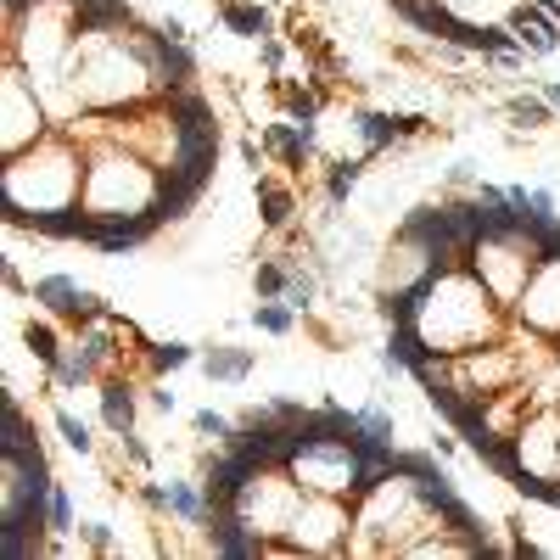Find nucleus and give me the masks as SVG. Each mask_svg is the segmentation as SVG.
<instances>
[{
  "mask_svg": "<svg viewBox=\"0 0 560 560\" xmlns=\"http://www.w3.org/2000/svg\"><path fill=\"white\" fill-rule=\"evenodd\" d=\"M510 118L527 124V129H538V124H549V101L544 96H516L510 101Z\"/></svg>",
  "mask_w": 560,
  "mask_h": 560,
  "instance_id": "22",
  "label": "nucleus"
},
{
  "mask_svg": "<svg viewBox=\"0 0 560 560\" xmlns=\"http://www.w3.org/2000/svg\"><path fill=\"white\" fill-rule=\"evenodd\" d=\"M112 23H129V12L118 0H79V6H73V28H79V34H101V28H112Z\"/></svg>",
  "mask_w": 560,
  "mask_h": 560,
  "instance_id": "13",
  "label": "nucleus"
},
{
  "mask_svg": "<svg viewBox=\"0 0 560 560\" xmlns=\"http://www.w3.org/2000/svg\"><path fill=\"white\" fill-rule=\"evenodd\" d=\"M308 297H314V280H308V275L286 280V303H292V308H308Z\"/></svg>",
  "mask_w": 560,
  "mask_h": 560,
  "instance_id": "32",
  "label": "nucleus"
},
{
  "mask_svg": "<svg viewBox=\"0 0 560 560\" xmlns=\"http://www.w3.org/2000/svg\"><path fill=\"white\" fill-rule=\"evenodd\" d=\"M404 325L420 336L426 353H471L476 342H488V325H493L482 275L471 280V275H460V269L432 275L404 303Z\"/></svg>",
  "mask_w": 560,
  "mask_h": 560,
  "instance_id": "1",
  "label": "nucleus"
},
{
  "mask_svg": "<svg viewBox=\"0 0 560 560\" xmlns=\"http://www.w3.org/2000/svg\"><path fill=\"white\" fill-rule=\"evenodd\" d=\"M202 364H208L213 381H241V376L252 370V353H247V348H213Z\"/></svg>",
  "mask_w": 560,
  "mask_h": 560,
  "instance_id": "17",
  "label": "nucleus"
},
{
  "mask_svg": "<svg viewBox=\"0 0 560 560\" xmlns=\"http://www.w3.org/2000/svg\"><path fill=\"white\" fill-rule=\"evenodd\" d=\"M286 112H292L297 124H314V112H320V90H286Z\"/></svg>",
  "mask_w": 560,
  "mask_h": 560,
  "instance_id": "26",
  "label": "nucleus"
},
{
  "mask_svg": "<svg viewBox=\"0 0 560 560\" xmlns=\"http://www.w3.org/2000/svg\"><path fill=\"white\" fill-rule=\"evenodd\" d=\"M353 432L376 437V443H392V415H381V409H359V415H353Z\"/></svg>",
  "mask_w": 560,
  "mask_h": 560,
  "instance_id": "23",
  "label": "nucleus"
},
{
  "mask_svg": "<svg viewBox=\"0 0 560 560\" xmlns=\"http://www.w3.org/2000/svg\"><path fill=\"white\" fill-rule=\"evenodd\" d=\"M168 510H180L185 521H202V499H196L185 482H174V488H168Z\"/></svg>",
  "mask_w": 560,
  "mask_h": 560,
  "instance_id": "29",
  "label": "nucleus"
},
{
  "mask_svg": "<svg viewBox=\"0 0 560 560\" xmlns=\"http://www.w3.org/2000/svg\"><path fill=\"white\" fill-rule=\"evenodd\" d=\"M196 432L224 437V443H230V420H224V415H213V409H202V415H196Z\"/></svg>",
  "mask_w": 560,
  "mask_h": 560,
  "instance_id": "33",
  "label": "nucleus"
},
{
  "mask_svg": "<svg viewBox=\"0 0 560 560\" xmlns=\"http://www.w3.org/2000/svg\"><path fill=\"white\" fill-rule=\"evenodd\" d=\"M292 314H297L292 303H258V308H252L258 331H269V336H286V331H292Z\"/></svg>",
  "mask_w": 560,
  "mask_h": 560,
  "instance_id": "21",
  "label": "nucleus"
},
{
  "mask_svg": "<svg viewBox=\"0 0 560 560\" xmlns=\"http://www.w3.org/2000/svg\"><path fill=\"white\" fill-rule=\"evenodd\" d=\"M510 370H516L510 353H471V359H465V376H471V387H482V392H493Z\"/></svg>",
  "mask_w": 560,
  "mask_h": 560,
  "instance_id": "15",
  "label": "nucleus"
},
{
  "mask_svg": "<svg viewBox=\"0 0 560 560\" xmlns=\"http://www.w3.org/2000/svg\"><path fill=\"white\" fill-rule=\"evenodd\" d=\"M286 269L280 264H258V275H252V286H258V297H286Z\"/></svg>",
  "mask_w": 560,
  "mask_h": 560,
  "instance_id": "27",
  "label": "nucleus"
},
{
  "mask_svg": "<svg viewBox=\"0 0 560 560\" xmlns=\"http://www.w3.org/2000/svg\"><path fill=\"white\" fill-rule=\"evenodd\" d=\"M185 359H191L185 342H163V348H152V370H180Z\"/></svg>",
  "mask_w": 560,
  "mask_h": 560,
  "instance_id": "30",
  "label": "nucleus"
},
{
  "mask_svg": "<svg viewBox=\"0 0 560 560\" xmlns=\"http://www.w3.org/2000/svg\"><path fill=\"white\" fill-rule=\"evenodd\" d=\"M157 34H168V40H185V23H180V17H163V28H157Z\"/></svg>",
  "mask_w": 560,
  "mask_h": 560,
  "instance_id": "35",
  "label": "nucleus"
},
{
  "mask_svg": "<svg viewBox=\"0 0 560 560\" xmlns=\"http://www.w3.org/2000/svg\"><path fill=\"white\" fill-rule=\"evenodd\" d=\"M79 191V168L68 152H17L6 168V208L17 224H34L40 230L51 213H62Z\"/></svg>",
  "mask_w": 560,
  "mask_h": 560,
  "instance_id": "2",
  "label": "nucleus"
},
{
  "mask_svg": "<svg viewBox=\"0 0 560 560\" xmlns=\"http://www.w3.org/2000/svg\"><path fill=\"white\" fill-rule=\"evenodd\" d=\"M34 135H40V107L28 96L23 73H6V152L17 157Z\"/></svg>",
  "mask_w": 560,
  "mask_h": 560,
  "instance_id": "10",
  "label": "nucleus"
},
{
  "mask_svg": "<svg viewBox=\"0 0 560 560\" xmlns=\"http://www.w3.org/2000/svg\"><path fill=\"white\" fill-rule=\"evenodd\" d=\"M432 275H437V252L426 247L420 236H409V230H404L398 252H392L387 269H381V292H387V297H415Z\"/></svg>",
  "mask_w": 560,
  "mask_h": 560,
  "instance_id": "7",
  "label": "nucleus"
},
{
  "mask_svg": "<svg viewBox=\"0 0 560 560\" xmlns=\"http://www.w3.org/2000/svg\"><path fill=\"white\" fill-rule=\"evenodd\" d=\"M258 208H264V224H286L292 219V191L275 180H258Z\"/></svg>",
  "mask_w": 560,
  "mask_h": 560,
  "instance_id": "18",
  "label": "nucleus"
},
{
  "mask_svg": "<svg viewBox=\"0 0 560 560\" xmlns=\"http://www.w3.org/2000/svg\"><path fill=\"white\" fill-rule=\"evenodd\" d=\"M353 185H359V163H336V168H331V185H325V196H331V202H342Z\"/></svg>",
  "mask_w": 560,
  "mask_h": 560,
  "instance_id": "28",
  "label": "nucleus"
},
{
  "mask_svg": "<svg viewBox=\"0 0 560 560\" xmlns=\"http://www.w3.org/2000/svg\"><path fill=\"white\" fill-rule=\"evenodd\" d=\"M224 23L236 28V34H264L269 17L258 12V6H224Z\"/></svg>",
  "mask_w": 560,
  "mask_h": 560,
  "instance_id": "24",
  "label": "nucleus"
},
{
  "mask_svg": "<svg viewBox=\"0 0 560 560\" xmlns=\"http://www.w3.org/2000/svg\"><path fill=\"white\" fill-rule=\"evenodd\" d=\"M84 532H90V544H96V549H112V532L101 527V521H90V527H84Z\"/></svg>",
  "mask_w": 560,
  "mask_h": 560,
  "instance_id": "34",
  "label": "nucleus"
},
{
  "mask_svg": "<svg viewBox=\"0 0 560 560\" xmlns=\"http://www.w3.org/2000/svg\"><path fill=\"white\" fill-rule=\"evenodd\" d=\"M56 432H62V443H68L73 454H90V432H84V420H73L68 409H56Z\"/></svg>",
  "mask_w": 560,
  "mask_h": 560,
  "instance_id": "25",
  "label": "nucleus"
},
{
  "mask_svg": "<svg viewBox=\"0 0 560 560\" xmlns=\"http://www.w3.org/2000/svg\"><path fill=\"white\" fill-rule=\"evenodd\" d=\"M521 320L532 331H560V252L521 286Z\"/></svg>",
  "mask_w": 560,
  "mask_h": 560,
  "instance_id": "9",
  "label": "nucleus"
},
{
  "mask_svg": "<svg viewBox=\"0 0 560 560\" xmlns=\"http://www.w3.org/2000/svg\"><path fill=\"white\" fill-rule=\"evenodd\" d=\"M510 454H516V465H521V482L549 476L560 460V420L544 415V420H532V426H521V432L510 437Z\"/></svg>",
  "mask_w": 560,
  "mask_h": 560,
  "instance_id": "8",
  "label": "nucleus"
},
{
  "mask_svg": "<svg viewBox=\"0 0 560 560\" xmlns=\"http://www.w3.org/2000/svg\"><path fill=\"white\" fill-rule=\"evenodd\" d=\"M359 135H364V146L376 152V146H392L404 129H398V118H387V112H364V118H359Z\"/></svg>",
  "mask_w": 560,
  "mask_h": 560,
  "instance_id": "19",
  "label": "nucleus"
},
{
  "mask_svg": "<svg viewBox=\"0 0 560 560\" xmlns=\"http://www.w3.org/2000/svg\"><path fill=\"white\" fill-rule=\"evenodd\" d=\"M152 174L129 157H101L84 180V219L90 224H118V219H152ZM168 219V213H163Z\"/></svg>",
  "mask_w": 560,
  "mask_h": 560,
  "instance_id": "4",
  "label": "nucleus"
},
{
  "mask_svg": "<svg viewBox=\"0 0 560 560\" xmlns=\"http://www.w3.org/2000/svg\"><path fill=\"white\" fill-rule=\"evenodd\" d=\"M51 532H73V504L56 482H51Z\"/></svg>",
  "mask_w": 560,
  "mask_h": 560,
  "instance_id": "31",
  "label": "nucleus"
},
{
  "mask_svg": "<svg viewBox=\"0 0 560 560\" xmlns=\"http://www.w3.org/2000/svg\"><path fill=\"white\" fill-rule=\"evenodd\" d=\"M73 73H79V101L84 107H118V101L146 96V84L157 79L152 56L135 51L129 56L124 45H90V51H73Z\"/></svg>",
  "mask_w": 560,
  "mask_h": 560,
  "instance_id": "3",
  "label": "nucleus"
},
{
  "mask_svg": "<svg viewBox=\"0 0 560 560\" xmlns=\"http://www.w3.org/2000/svg\"><path fill=\"white\" fill-rule=\"evenodd\" d=\"M101 420H107V432H118V437L135 432V398H129V387L101 392Z\"/></svg>",
  "mask_w": 560,
  "mask_h": 560,
  "instance_id": "16",
  "label": "nucleus"
},
{
  "mask_svg": "<svg viewBox=\"0 0 560 560\" xmlns=\"http://www.w3.org/2000/svg\"><path fill=\"white\" fill-rule=\"evenodd\" d=\"M230 510H236L241 532H252V538H275V532H286L292 516H297V488L286 482V476H269L264 465H258V471L230 493Z\"/></svg>",
  "mask_w": 560,
  "mask_h": 560,
  "instance_id": "5",
  "label": "nucleus"
},
{
  "mask_svg": "<svg viewBox=\"0 0 560 560\" xmlns=\"http://www.w3.org/2000/svg\"><path fill=\"white\" fill-rule=\"evenodd\" d=\"M342 544H348V516H342L336 493H320V499L297 504L292 527H286V549H303V555H336Z\"/></svg>",
  "mask_w": 560,
  "mask_h": 560,
  "instance_id": "6",
  "label": "nucleus"
},
{
  "mask_svg": "<svg viewBox=\"0 0 560 560\" xmlns=\"http://www.w3.org/2000/svg\"><path fill=\"white\" fill-rule=\"evenodd\" d=\"M34 303L56 308V314H68V320H96V314H101V297H96V292H79L68 275L34 280Z\"/></svg>",
  "mask_w": 560,
  "mask_h": 560,
  "instance_id": "11",
  "label": "nucleus"
},
{
  "mask_svg": "<svg viewBox=\"0 0 560 560\" xmlns=\"http://www.w3.org/2000/svg\"><path fill=\"white\" fill-rule=\"evenodd\" d=\"M308 146H314V124H275L269 129V152H280L286 163H303L308 157Z\"/></svg>",
  "mask_w": 560,
  "mask_h": 560,
  "instance_id": "14",
  "label": "nucleus"
},
{
  "mask_svg": "<svg viewBox=\"0 0 560 560\" xmlns=\"http://www.w3.org/2000/svg\"><path fill=\"white\" fill-rule=\"evenodd\" d=\"M23 342L34 348V359H40V364H56V359H62V348H56V331H51L45 320H28Z\"/></svg>",
  "mask_w": 560,
  "mask_h": 560,
  "instance_id": "20",
  "label": "nucleus"
},
{
  "mask_svg": "<svg viewBox=\"0 0 560 560\" xmlns=\"http://www.w3.org/2000/svg\"><path fill=\"white\" fill-rule=\"evenodd\" d=\"M544 101H549V107L560 112V84H549V90H544Z\"/></svg>",
  "mask_w": 560,
  "mask_h": 560,
  "instance_id": "36",
  "label": "nucleus"
},
{
  "mask_svg": "<svg viewBox=\"0 0 560 560\" xmlns=\"http://www.w3.org/2000/svg\"><path fill=\"white\" fill-rule=\"evenodd\" d=\"M510 34H516V45H521V51H532V56L560 51V23H555V17H544L538 6H527V12L510 17Z\"/></svg>",
  "mask_w": 560,
  "mask_h": 560,
  "instance_id": "12",
  "label": "nucleus"
}]
</instances>
